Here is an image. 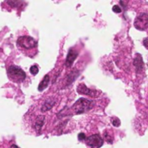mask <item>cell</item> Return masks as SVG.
Returning <instances> with one entry per match:
<instances>
[{
  "mask_svg": "<svg viewBox=\"0 0 148 148\" xmlns=\"http://www.w3.org/2000/svg\"><path fill=\"white\" fill-rule=\"evenodd\" d=\"M94 106V102L85 98H80L70 108V114H82L89 111Z\"/></svg>",
  "mask_w": 148,
  "mask_h": 148,
  "instance_id": "obj_1",
  "label": "cell"
},
{
  "mask_svg": "<svg viewBox=\"0 0 148 148\" xmlns=\"http://www.w3.org/2000/svg\"><path fill=\"white\" fill-rule=\"evenodd\" d=\"M7 75L8 78L15 83L22 82L26 78L25 72L21 68L15 65H11L7 69Z\"/></svg>",
  "mask_w": 148,
  "mask_h": 148,
  "instance_id": "obj_2",
  "label": "cell"
},
{
  "mask_svg": "<svg viewBox=\"0 0 148 148\" xmlns=\"http://www.w3.org/2000/svg\"><path fill=\"white\" fill-rule=\"evenodd\" d=\"M16 43L19 47L25 49H31L36 47L37 42L29 36H21L18 37Z\"/></svg>",
  "mask_w": 148,
  "mask_h": 148,
  "instance_id": "obj_3",
  "label": "cell"
},
{
  "mask_svg": "<svg viewBox=\"0 0 148 148\" xmlns=\"http://www.w3.org/2000/svg\"><path fill=\"white\" fill-rule=\"evenodd\" d=\"M85 142L89 147L100 148L103 146L104 140L100 134H93L89 137H86Z\"/></svg>",
  "mask_w": 148,
  "mask_h": 148,
  "instance_id": "obj_4",
  "label": "cell"
},
{
  "mask_svg": "<svg viewBox=\"0 0 148 148\" xmlns=\"http://www.w3.org/2000/svg\"><path fill=\"white\" fill-rule=\"evenodd\" d=\"M134 27L139 30H146L148 25V15L147 13L140 14L135 21H134Z\"/></svg>",
  "mask_w": 148,
  "mask_h": 148,
  "instance_id": "obj_5",
  "label": "cell"
},
{
  "mask_svg": "<svg viewBox=\"0 0 148 148\" xmlns=\"http://www.w3.org/2000/svg\"><path fill=\"white\" fill-rule=\"evenodd\" d=\"M77 93L80 94V95H89V96H94L96 94V92L95 90H92V89L88 88L84 83H80L77 86Z\"/></svg>",
  "mask_w": 148,
  "mask_h": 148,
  "instance_id": "obj_6",
  "label": "cell"
},
{
  "mask_svg": "<svg viewBox=\"0 0 148 148\" xmlns=\"http://www.w3.org/2000/svg\"><path fill=\"white\" fill-rule=\"evenodd\" d=\"M77 56H78V52L76 50H75L74 49H70L69 50V53H68V56H67V58H66L65 65L67 67L72 66V64L74 63L75 60L77 58Z\"/></svg>",
  "mask_w": 148,
  "mask_h": 148,
  "instance_id": "obj_7",
  "label": "cell"
},
{
  "mask_svg": "<svg viewBox=\"0 0 148 148\" xmlns=\"http://www.w3.org/2000/svg\"><path fill=\"white\" fill-rule=\"evenodd\" d=\"M134 65L135 66V69H136V72L137 73H140L144 69V63H143V60H142V57L140 56V54H137L136 55V57L134 58Z\"/></svg>",
  "mask_w": 148,
  "mask_h": 148,
  "instance_id": "obj_8",
  "label": "cell"
},
{
  "mask_svg": "<svg viewBox=\"0 0 148 148\" xmlns=\"http://www.w3.org/2000/svg\"><path fill=\"white\" fill-rule=\"evenodd\" d=\"M44 121H45V118L44 116H38L34 123V128L36 131H40L42 127V126L44 125Z\"/></svg>",
  "mask_w": 148,
  "mask_h": 148,
  "instance_id": "obj_9",
  "label": "cell"
},
{
  "mask_svg": "<svg viewBox=\"0 0 148 148\" xmlns=\"http://www.w3.org/2000/svg\"><path fill=\"white\" fill-rule=\"evenodd\" d=\"M49 83V75H46L44 76V78H43V79L41 81V82L39 83L38 90H39V91L44 90V89L48 87Z\"/></svg>",
  "mask_w": 148,
  "mask_h": 148,
  "instance_id": "obj_10",
  "label": "cell"
},
{
  "mask_svg": "<svg viewBox=\"0 0 148 148\" xmlns=\"http://www.w3.org/2000/svg\"><path fill=\"white\" fill-rule=\"evenodd\" d=\"M29 71H30V73H31L32 75H36V74L39 72V69H38V67H37L36 65H33V66L30 67Z\"/></svg>",
  "mask_w": 148,
  "mask_h": 148,
  "instance_id": "obj_11",
  "label": "cell"
},
{
  "mask_svg": "<svg viewBox=\"0 0 148 148\" xmlns=\"http://www.w3.org/2000/svg\"><path fill=\"white\" fill-rule=\"evenodd\" d=\"M112 124H113L114 127H120V125H121V121H120L118 118L114 117V118L112 119Z\"/></svg>",
  "mask_w": 148,
  "mask_h": 148,
  "instance_id": "obj_12",
  "label": "cell"
},
{
  "mask_svg": "<svg viewBox=\"0 0 148 148\" xmlns=\"http://www.w3.org/2000/svg\"><path fill=\"white\" fill-rule=\"evenodd\" d=\"M113 11H114L115 13H121V12L122 11V10H121V8L120 6L114 5V6L113 7Z\"/></svg>",
  "mask_w": 148,
  "mask_h": 148,
  "instance_id": "obj_13",
  "label": "cell"
},
{
  "mask_svg": "<svg viewBox=\"0 0 148 148\" xmlns=\"http://www.w3.org/2000/svg\"><path fill=\"white\" fill-rule=\"evenodd\" d=\"M85 139H86V135H85V134L81 133V134H78V140H79L80 141L85 140Z\"/></svg>",
  "mask_w": 148,
  "mask_h": 148,
  "instance_id": "obj_14",
  "label": "cell"
},
{
  "mask_svg": "<svg viewBox=\"0 0 148 148\" xmlns=\"http://www.w3.org/2000/svg\"><path fill=\"white\" fill-rule=\"evenodd\" d=\"M104 135H105V138H108L107 140H108V141L109 143H113V138H112V137H110L107 132L105 133V134H104Z\"/></svg>",
  "mask_w": 148,
  "mask_h": 148,
  "instance_id": "obj_15",
  "label": "cell"
},
{
  "mask_svg": "<svg viewBox=\"0 0 148 148\" xmlns=\"http://www.w3.org/2000/svg\"><path fill=\"white\" fill-rule=\"evenodd\" d=\"M147 38L146 37V38L144 39V42H143V43H144V45H145V47H146V48H147Z\"/></svg>",
  "mask_w": 148,
  "mask_h": 148,
  "instance_id": "obj_16",
  "label": "cell"
},
{
  "mask_svg": "<svg viewBox=\"0 0 148 148\" xmlns=\"http://www.w3.org/2000/svg\"><path fill=\"white\" fill-rule=\"evenodd\" d=\"M10 148H19V147H17L16 145H11V146H10Z\"/></svg>",
  "mask_w": 148,
  "mask_h": 148,
  "instance_id": "obj_17",
  "label": "cell"
}]
</instances>
